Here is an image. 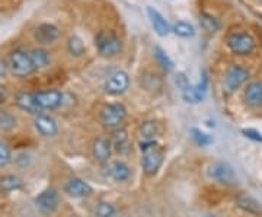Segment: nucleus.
Masks as SVG:
<instances>
[{
  "instance_id": "nucleus-24",
  "label": "nucleus",
  "mask_w": 262,
  "mask_h": 217,
  "mask_svg": "<svg viewBox=\"0 0 262 217\" xmlns=\"http://www.w3.org/2000/svg\"><path fill=\"white\" fill-rule=\"evenodd\" d=\"M153 56H155V60H156V63L159 64L160 69L163 70V72H172L173 69H175V64H173V61H172V58L168 56V53L163 50L159 46H155L153 47Z\"/></svg>"
},
{
  "instance_id": "nucleus-36",
  "label": "nucleus",
  "mask_w": 262,
  "mask_h": 217,
  "mask_svg": "<svg viewBox=\"0 0 262 217\" xmlns=\"http://www.w3.org/2000/svg\"><path fill=\"white\" fill-rule=\"evenodd\" d=\"M6 70H8V64H6V61L0 57V79H2V77H5V75H6Z\"/></svg>"
},
{
  "instance_id": "nucleus-15",
  "label": "nucleus",
  "mask_w": 262,
  "mask_h": 217,
  "mask_svg": "<svg viewBox=\"0 0 262 217\" xmlns=\"http://www.w3.org/2000/svg\"><path fill=\"white\" fill-rule=\"evenodd\" d=\"M66 194H69L73 199H83L92 194V188L86 181L80 180V178H72L67 181L64 187Z\"/></svg>"
},
{
  "instance_id": "nucleus-25",
  "label": "nucleus",
  "mask_w": 262,
  "mask_h": 217,
  "mask_svg": "<svg viewBox=\"0 0 262 217\" xmlns=\"http://www.w3.org/2000/svg\"><path fill=\"white\" fill-rule=\"evenodd\" d=\"M22 188V180L16 175H3L0 177V192L10 194Z\"/></svg>"
},
{
  "instance_id": "nucleus-2",
  "label": "nucleus",
  "mask_w": 262,
  "mask_h": 217,
  "mask_svg": "<svg viewBox=\"0 0 262 217\" xmlns=\"http://www.w3.org/2000/svg\"><path fill=\"white\" fill-rule=\"evenodd\" d=\"M94 44L98 54L105 58H113V57L118 56L124 50V42H122L121 37L113 29L98 31L94 38Z\"/></svg>"
},
{
  "instance_id": "nucleus-9",
  "label": "nucleus",
  "mask_w": 262,
  "mask_h": 217,
  "mask_svg": "<svg viewBox=\"0 0 262 217\" xmlns=\"http://www.w3.org/2000/svg\"><path fill=\"white\" fill-rule=\"evenodd\" d=\"M130 88V76L124 70H115L106 77L103 89L110 95H121Z\"/></svg>"
},
{
  "instance_id": "nucleus-33",
  "label": "nucleus",
  "mask_w": 262,
  "mask_h": 217,
  "mask_svg": "<svg viewBox=\"0 0 262 217\" xmlns=\"http://www.w3.org/2000/svg\"><path fill=\"white\" fill-rule=\"evenodd\" d=\"M242 134L246 139H249V140L262 143V133L255 130V128H245V130H242Z\"/></svg>"
},
{
  "instance_id": "nucleus-12",
  "label": "nucleus",
  "mask_w": 262,
  "mask_h": 217,
  "mask_svg": "<svg viewBox=\"0 0 262 217\" xmlns=\"http://www.w3.org/2000/svg\"><path fill=\"white\" fill-rule=\"evenodd\" d=\"M147 16H149L150 24H151V28L159 37H168L169 34L172 32V25L169 24L158 9L147 6Z\"/></svg>"
},
{
  "instance_id": "nucleus-7",
  "label": "nucleus",
  "mask_w": 262,
  "mask_h": 217,
  "mask_svg": "<svg viewBox=\"0 0 262 217\" xmlns=\"http://www.w3.org/2000/svg\"><path fill=\"white\" fill-rule=\"evenodd\" d=\"M32 37H34V41L37 42L38 46L47 47V46H51V44H54L56 41L60 39L61 29L54 24H51V22H42V24H38L37 27L34 28Z\"/></svg>"
},
{
  "instance_id": "nucleus-27",
  "label": "nucleus",
  "mask_w": 262,
  "mask_h": 217,
  "mask_svg": "<svg viewBox=\"0 0 262 217\" xmlns=\"http://www.w3.org/2000/svg\"><path fill=\"white\" fill-rule=\"evenodd\" d=\"M172 32L181 38H192L195 35V28L192 24L185 22V20H178L172 25Z\"/></svg>"
},
{
  "instance_id": "nucleus-20",
  "label": "nucleus",
  "mask_w": 262,
  "mask_h": 217,
  "mask_svg": "<svg viewBox=\"0 0 262 217\" xmlns=\"http://www.w3.org/2000/svg\"><path fill=\"white\" fill-rule=\"evenodd\" d=\"M108 172H110V175L113 177L114 180L118 181V182H124V181L130 180L131 177L130 166L122 161L111 162L110 166H108Z\"/></svg>"
},
{
  "instance_id": "nucleus-4",
  "label": "nucleus",
  "mask_w": 262,
  "mask_h": 217,
  "mask_svg": "<svg viewBox=\"0 0 262 217\" xmlns=\"http://www.w3.org/2000/svg\"><path fill=\"white\" fill-rule=\"evenodd\" d=\"M8 69L10 70V73L16 77H27L35 72L29 51H25L22 48H15L10 51L9 58H8Z\"/></svg>"
},
{
  "instance_id": "nucleus-8",
  "label": "nucleus",
  "mask_w": 262,
  "mask_h": 217,
  "mask_svg": "<svg viewBox=\"0 0 262 217\" xmlns=\"http://www.w3.org/2000/svg\"><path fill=\"white\" fill-rule=\"evenodd\" d=\"M34 96L41 111H54L64 104V95L57 89L34 92Z\"/></svg>"
},
{
  "instance_id": "nucleus-35",
  "label": "nucleus",
  "mask_w": 262,
  "mask_h": 217,
  "mask_svg": "<svg viewBox=\"0 0 262 217\" xmlns=\"http://www.w3.org/2000/svg\"><path fill=\"white\" fill-rule=\"evenodd\" d=\"M8 96H9L8 89L0 83V104H5V102L8 101Z\"/></svg>"
},
{
  "instance_id": "nucleus-10",
  "label": "nucleus",
  "mask_w": 262,
  "mask_h": 217,
  "mask_svg": "<svg viewBox=\"0 0 262 217\" xmlns=\"http://www.w3.org/2000/svg\"><path fill=\"white\" fill-rule=\"evenodd\" d=\"M162 163H163V151L160 150L159 147H153V149L143 153L141 168H143L146 175H149V177L156 175L158 170L160 169V166H162Z\"/></svg>"
},
{
  "instance_id": "nucleus-26",
  "label": "nucleus",
  "mask_w": 262,
  "mask_h": 217,
  "mask_svg": "<svg viewBox=\"0 0 262 217\" xmlns=\"http://www.w3.org/2000/svg\"><path fill=\"white\" fill-rule=\"evenodd\" d=\"M182 92V98L184 101L188 102V104H200L203 102L204 96H206V92H203L201 89H198L196 86H187Z\"/></svg>"
},
{
  "instance_id": "nucleus-22",
  "label": "nucleus",
  "mask_w": 262,
  "mask_h": 217,
  "mask_svg": "<svg viewBox=\"0 0 262 217\" xmlns=\"http://www.w3.org/2000/svg\"><path fill=\"white\" fill-rule=\"evenodd\" d=\"M198 24L208 34H214L222 28V22L215 18L214 15H211L208 12H200L198 13Z\"/></svg>"
},
{
  "instance_id": "nucleus-1",
  "label": "nucleus",
  "mask_w": 262,
  "mask_h": 217,
  "mask_svg": "<svg viewBox=\"0 0 262 217\" xmlns=\"http://www.w3.org/2000/svg\"><path fill=\"white\" fill-rule=\"evenodd\" d=\"M226 46L230 53L237 57H248L258 47L256 38L246 29H230L225 38Z\"/></svg>"
},
{
  "instance_id": "nucleus-18",
  "label": "nucleus",
  "mask_w": 262,
  "mask_h": 217,
  "mask_svg": "<svg viewBox=\"0 0 262 217\" xmlns=\"http://www.w3.org/2000/svg\"><path fill=\"white\" fill-rule=\"evenodd\" d=\"M15 102L18 105V108H20L25 113L34 114V115L41 114V110H39V106L37 105L34 92H19L16 95V98H15Z\"/></svg>"
},
{
  "instance_id": "nucleus-32",
  "label": "nucleus",
  "mask_w": 262,
  "mask_h": 217,
  "mask_svg": "<svg viewBox=\"0 0 262 217\" xmlns=\"http://www.w3.org/2000/svg\"><path fill=\"white\" fill-rule=\"evenodd\" d=\"M96 216L98 217H114L115 216V207L111 203H99L96 207Z\"/></svg>"
},
{
  "instance_id": "nucleus-6",
  "label": "nucleus",
  "mask_w": 262,
  "mask_h": 217,
  "mask_svg": "<svg viewBox=\"0 0 262 217\" xmlns=\"http://www.w3.org/2000/svg\"><path fill=\"white\" fill-rule=\"evenodd\" d=\"M125 117H127V110L120 102L105 105L101 111V121L110 130L120 128V125L124 123Z\"/></svg>"
},
{
  "instance_id": "nucleus-30",
  "label": "nucleus",
  "mask_w": 262,
  "mask_h": 217,
  "mask_svg": "<svg viewBox=\"0 0 262 217\" xmlns=\"http://www.w3.org/2000/svg\"><path fill=\"white\" fill-rule=\"evenodd\" d=\"M191 136H192V140H194L198 146H201V147L208 146V144L213 143V137H211V136H208V134H206L204 132L198 130V128H192V130H191Z\"/></svg>"
},
{
  "instance_id": "nucleus-13",
  "label": "nucleus",
  "mask_w": 262,
  "mask_h": 217,
  "mask_svg": "<svg viewBox=\"0 0 262 217\" xmlns=\"http://www.w3.org/2000/svg\"><path fill=\"white\" fill-rule=\"evenodd\" d=\"M34 127L41 136L44 137H54L57 133H58V125L57 121L48 114H38L35 115V120H34Z\"/></svg>"
},
{
  "instance_id": "nucleus-29",
  "label": "nucleus",
  "mask_w": 262,
  "mask_h": 217,
  "mask_svg": "<svg viewBox=\"0 0 262 217\" xmlns=\"http://www.w3.org/2000/svg\"><path fill=\"white\" fill-rule=\"evenodd\" d=\"M18 125V118L9 111L0 110V132H10Z\"/></svg>"
},
{
  "instance_id": "nucleus-37",
  "label": "nucleus",
  "mask_w": 262,
  "mask_h": 217,
  "mask_svg": "<svg viewBox=\"0 0 262 217\" xmlns=\"http://www.w3.org/2000/svg\"><path fill=\"white\" fill-rule=\"evenodd\" d=\"M206 217H215V216H206Z\"/></svg>"
},
{
  "instance_id": "nucleus-19",
  "label": "nucleus",
  "mask_w": 262,
  "mask_h": 217,
  "mask_svg": "<svg viewBox=\"0 0 262 217\" xmlns=\"http://www.w3.org/2000/svg\"><path fill=\"white\" fill-rule=\"evenodd\" d=\"M236 206H237V208H241L242 211L248 213V214H252V216H261L262 214L261 203L256 201L251 196L242 194V196L236 197Z\"/></svg>"
},
{
  "instance_id": "nucleus-31",
  "label": "nucleus",
  "mask_w": 262,
  "mask_h": 217,
  "mask_svg": "<svg viewBox=\"0 0 262 217\" xmlns=\"http://www.w3.org/2000/svg\"><path fill=\"white\" fill-rule=\"evenodd\" d=\"M12 163V150L5 142L0 140V168H6Z\"/></svg>"
},
{
  "instance_id": "nucleus-21",
  "label": "nucleus",
  "mask_w": 262,
  "mask_h": 217,
  "mask_svg": "<svg viewBox=\"0 0 262 217\" xmlns=\"http://www.w3.org/2000/svg\"><path fill=\"white\" fill-rule=\"evenodd\" d=\"M29 56L32 60V64L35 67V70H42L47 69L51 64V56L46 48L38 47L29 51Z\"/></svg>"
},
{
  "instance_id": "nucleus-5",
  "label": "nucleus",
  "mask_w": 262,
  "mask_h": 217,
  "mask_svg": "<svg viewBox=\"0 0 262 217\" xmlns=\"http://www.w3.org/2000/svg\"><path fill=\"white\" fill-rule=\"evenodd\" d=\"M208 177L215 182L226 185V187H233V185L237 184V175L234 172L233 166L223 161L214 162V163L210 165Z\"/></svg>"
},
{
  "instance_id": "nucleus-11",
  "label": "nucleus",
  "mask_w": 262,
  "mask_h": 217,
  "mask_svg": "<svg viewBox=\"0 0 262 217\" xmlns=\"http://www.w3.org/2000/svg\"><path fill=\"white\" fill-rule=\"evenodd\" d=\"M58 194L56 189L48 188L35 197V206L42 214H53L58 208Z\"/></svg>"
},
{
  "instance_id": "nucleus-34",
  "label": "nucleus",
  "mask_w": 262,
  "mask_h": 217,
  "mask_svg": "<svg viewBox=\"0 0 262 217\" xmlns=\"http://www.w3.org/2000/svg\"><path fill=\"white\" fill-rule=\"evenodd\" d=\"M175 85L178 86L181 91H184L187 86H189V83H188V79L187 76L184 75V73H178V75L175 76Z\"/></svg>"
},
{
  "instance_id": "nucleus-23",
  "label": "nucleus",
  "mask_w": 262,
  "mask_h": 217,
  "mask_svg": "<svg viewBox=\"0 0 262 217\" xmlns=\"http://www.w3.org/2000/svg\"><path fill=\"white\" fill-rule=\"evenodd\" d=\"M66 50H67L69 56L75 57V58H80L86 54V46H84L83 39L79 35L69 37L67 42H66Z\"/></svg>"
},
{
  "instance_id": "nucleus-16",
  "label": "nucleus",
  "mask_w": 262,
  "mask_h": 217,
  "mask_svg": "<svg viewBox=\"0 0 262 217\" xmlns=\"http://www.w3.org/2000/svg\"><path fill=\"white\" fill-rule=\"evenodd\" d=\"M92 151L96 161L99 163H108L111 159V153H113V146H111V140L106 137H98L95 139L94 146H92Z\"/></svg>"
},
{
  "instance_id": "nucleus-28",
  "label": "nucleus",
  "mask_w": 262,
  "mask_h": 217,
  "mask_svg": "<svg viewBox=\"0 0 262 217\" xmlns=\"http://www.w3.org/2000/svg\"><path fill=\"white\" fill-rule=\"evenodd\" d=\"M139 133L143 137V140H155V137L158 136L159 133V128H158V124L151 120H147V121H143L139 127Z\"/></svg>"
},
{
  "instance_id": "nucleus-3",
  "label": "nucleus",
  "mask_w": 262,
  "mask_h": 217,
  "mask_svg": "<svg viewBox=\"0 0 262 217\" xmlns=\"http://www.w3.org/2000/svg\"><path fill=\"white\" fill-rule=\"evenodd\" d=\"M251 79L249 69L244 64L233 63L226 69L225 77H223V91L227 95L234 94Z\"/></svg>"
},
{
  "instance_id": "nucleus-14",
  "label": "nucleus",
  "mask_w": 262,
  "mask_h": 217,
  "mask_svg": "<svg viewBox=\"0 0 262 217\" xmlns=\"http://www.w3.org/2000/svg\"><path fill=\"white\" fill-rule=\"evenodd\" d=\"M244 101L249 108L262 106V80H253L245 86Z\"/></svg>"
},
{
  "instance_id": "nucleus-17",
  "label": "nucleus",
  "mask_w": 262,
  "mask_h": 217,
  "mask_svg": "<svg viewBox=\"0 0 262 217\" xmlns=\"http://www.w3.org/2000/svg\"><path fill=\"white\" fill-rule=\"evenodd\" d=\"M110 140H111L113 150H115L117 153L127 155L130 151L131 143L127 130H124V128H115V130H113V137Z\"/></svg>"
}]
</instances>
